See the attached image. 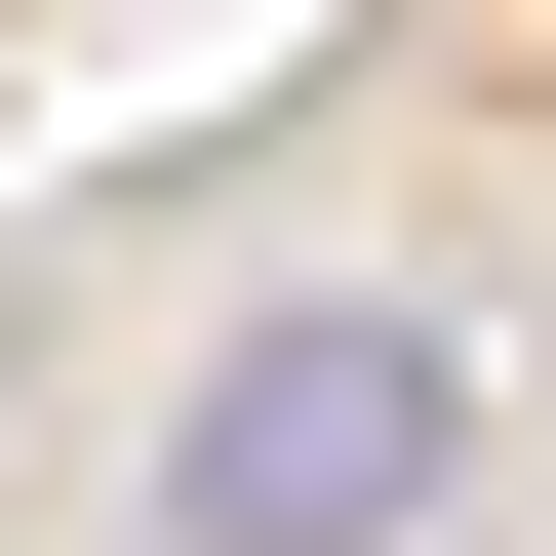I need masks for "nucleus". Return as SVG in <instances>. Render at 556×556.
I'll return each mask as SVG.
<instances>
[{
    "label": "nucleus",
    "instance_id": "1",
    "mask_svg": "<svg viewBox=\"0 0 556 556\" xmlns=\"http://www.w3.org/2000/svg\"><path fill=\"white\" fill-rule=\"evenodd\" d=\"M438 517H477V358L358 318V278L239 318V358L160 397V556H438Z\"/></svg>",
    "mask_w": 556,
    "mask_h": 556
}]
</instances>
